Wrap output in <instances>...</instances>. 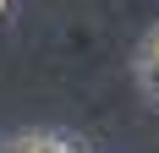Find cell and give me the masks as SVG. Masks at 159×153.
Here are the masks:
<instances>
[{
    "mask_svg": "<svg viewBox=\"0 0 159 153\" xmlns=\"http://www.w3.org/2000/svg\"><path fill=\"white\" fill-rule=\"evenodd\" d=\"M0 153H82L71 137H61V131H22V137H11Z\"/></svg>",
    "mask_w": 159,
    "mask_h": 153,
    "instance_id": "1",
    "label": "cell"
},
{
    "mask_svg": "<svg viewBox=\"0 0 159 153\" xmlns=\"http://www.w3.org/2000/svg\"><path fill=\"white\" fill-rule=\"evenodd\" d=\"M137 82H143V93L159 104V28L143 38V49H137Z\"/></svg>",
    "mask_w": 159,
    "mask_h": 153,
    "instance_id": "2",
    "label": "cell"
},
{
    "mask_svg": "<svg viewBox=\"0 0 159 153\" xmlns=\"http://www.w3.org/2000/svg\"><path fill=\"white\" fill-rule=\"evenodd\" d=\"M6 6H11V0H0V16H6Z\"/></svg>",
    "mask_w": 159,
    "mask_h": 153,
    "instance_id": "3",
    "label": "cell"
}]
</instances>
